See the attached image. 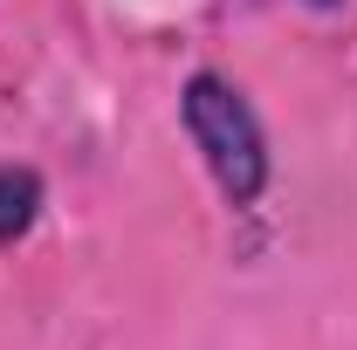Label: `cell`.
Masks as SVG:
<instances>
[{"mask_svg": "<svg viewBox=\"0 0 357 350\" xmlns=\"http://www.w3.org/2000/svg\"><path fill=\"white\" fill-rule=\"evenodd\" d=\"M48 213V178L42 165H21V158H0V254L21 248Z\"/></svg>", "mask_w": 357, "mask_h": 350, "instance_id": "7a4b0ae2", "label": "cell"}, {"mask_svg": "<svg viewBox=\"0 0 357 350\" xmlns=\"http://www.w3.org/2000/svg\"><path fill=\"white\" fill-rule=\"evenodd\" d=\"M303 7H310V14H337L344 0H303Z\"/></svg>", "mask_w": 357, "mask_h": 350, "instance_id": "3957f363", "label": "cell"}, {"mask_svg": "<svg viewBox=\"0 0 357 350\" xmlns=\"http://www.w3.org/2000/svg\"><path fill=\"white\" fill-rule=\"evenodd\" d=\"M178 131L199 151L213 192L234 213H248V206L268 199V185H275V144H268V124L255 110V96L227 69H192L178 83Z\"/></svg>", "mask_w": 357, "mask_h": 350, "instance_id": "6da1fadb", "label": "cell"}]
</instances>
